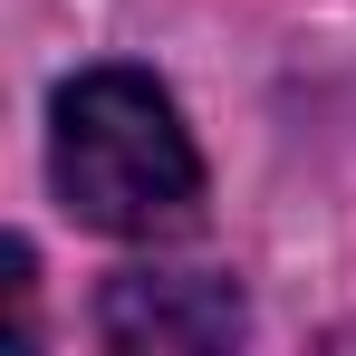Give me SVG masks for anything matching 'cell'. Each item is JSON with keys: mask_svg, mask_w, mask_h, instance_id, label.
<instances>
[{"mask_svg": "<svg viewBox=\"0 0 356 356\" xmlns=\"http://www.w3.org/2000/svg\"><path fill=\"white\" fill-rule=\"evenodd\" d=\"M58 202L106 241H174L202 222V154L183 106L145 67H87L49 106Z\"/></svg>", "mask_w": 356, "mask_h": 356, "instance_id": "1", "label": "cell"}, {"mask_svg": "<svg viewBox=\"0 0 356 356\" xmlns=\"http://www.w3.org/2000/svg\"><path fill=\"white\" fill-rule=\"evenodd\" d=\"M241 289L212 270H125L116 289L97 298V337L125 356H212L241 347Z\"/></svg>", "mask_w": 356, "mask_h": 356, "instance_id": "2", "label": "cell"}]
</instances>
